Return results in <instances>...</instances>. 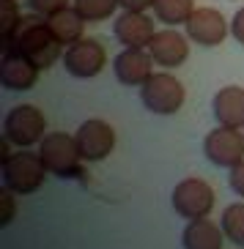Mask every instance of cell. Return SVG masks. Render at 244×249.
<instances>
[{"instance_id": "d4e9b609", "label": "cell", "mask_w": 244, "mask_h": 249, "mask_svg": "<svg viewBox=\"0 0 244 249\" xmlns=\"http://www.w3.org/2000/svg\"><path fill=\"white\" fill-rule=\"evenodd\" d=\"M230 36L236 38L239 44H244V6L230 17Z\"/></svg>"}, {"instance_id": "484cf974", "label": "cell", "mask_w": 244, "mask_h": 249, "mask_svg": "<svg viewBox=\"0 0 244 249\" xmlns=\"http://www.w3.org/2000/svg\"><path fill=\"white\" fill-rule=\"evenodd\" d=\"M124 11H148L154 8V0H118Z\"/></svg>"}, {"instance_id": "3957f363", "label": "cell", "mask_w": 244, "mask_h": 249, "mask_svg": "<svg viewBox=\"0 0 244 249\" xmlns=\"http://www.w3.org/2000/svg\"><path fill=\"white\" fill-rule=\"evenodd\" d=\"M38 156H41L50 176H58V178L82 176V167H80L82 156H80V148H77V140L66 132H47V137L38 142Z\"/></svg>"}, {"instance_id": "ffe728a7", "label": "cell", "mask_w": 244, "mask_h": 249, "mask_svg": "<svg viewBox=\"0 0 244 249\" xmlns=\"http://www.w3.org/2000/svg\"><path fill=\"white\" fill-rule=\"evenodd\" d=\"M72 6L77 8V14L85 22H104L115 14V8L121 6L118 0H72Z\"/></svg>"}, {"instance_id": "6da1fadb", "label": "cell", "mask_w": 244, "mask_h": 249, "mask_svg": "<svg viewBox=\"0 0 244 249\" xmlns=\"http://www.w3.org/2000/svg\"><path fill=\"white\" fill-rule=\"evenodd\" d=\"M3 52H19V55L33 60L38 69H50L55 60H63L66 47L52 36L47 17L30 14V17H22L19 28L3 41Z\"/></svg>"}, {"instance_id": "277c9868", "label": "cell", "mask_w": 244, "mask_h": 249, "mask_svg": "<svg viewBox=\"0 0 244 249\" xmlns=\"http://www.w3.org/2000/svg\"><path fill=\"white\" fill-rule=\"evenodd\" d=\"M140 99L154 115H176L187 102V90L170 71H156L140 85Z\"/></svg>"}, {"instance_id": "9c48e42d", "label": "cell", "mask_w": 244, "mask_h": 249, "mask_svg": "<svg viewBox=\"0 0 244 249\" xmlns=\"http://www.w3.org/2000/svg\"><path fill=\"white\" fill-rule=\"evenodd\" d=\"M107 63V52H104V44L99 38H85L82 36L77 44L66 47L63 52V66L72 77L77 80H91L96 77L99 71L104 69Z\"/></svg>"}, {"instance_id": "7402d4cb", "label": "cell", "mask_w": 244, "mask_h": 249, "mask_svg": "<svg viewBox=\"0 0 244 249\" xmlns=\"http://www.w3.org/2000/svg\"><path fill=\"white\" fill-rule=\"evenodd\" d=\"M69 3L72 0H28L30 11L33 14H41V17H50L55 11H60V8H69Z\"/></svg>"}, {"instance_id": "603a6c76", "label": "cell", "mask_w": 244, "mask_h": 249, "mask_svg": "<svg viewBox=\"0 0 244 249\" xmlns=\"http://www.w3.org/2000/svg\"><path fill=\"white\" fill-rule=\"evenodd\" d=\"M11 219H14V192L3 186V192H0V222L8 225Z\"/></svg>"}, {"instance_id": "7c38bea8", "label": "cell", "mask_w": 244, "mask_h": 249, "mask_svg": "<svg viewBox=\"0 0 244 249\" xmlns=\"http://www.w3.org/2000/svg\"><path fill=\"white\" fill-rule=\"evenodd\" d=\"M148 52H151V58H154L156 66L176 69L189 58V36L187 33H178L176 28H165L148 44Z\"/></svg>"}, {"instance_id": "8fae6325", "label": "cell", "mask_w": 244, "mask_h": 249, "mask_svg": "<svg viewBox=\"0 0 244 249\" xmlns=\"http://www.w3.org/2000/svg\"><path fill=\"white\" fill-rule=\"evenodd\" d=\"M113 36L126 50H148L156 36L154 19L146 11H121L113 22Z\"/></svg>"}, {"instance_id": "cb8c5ba5", "label": "cell", "mask_w": 244, "mask_h": 249, "mask_svg": "<svg viewBox=\"0 0 244 249\" xmlns=\"http://www.w3.org/2000/svg\"><path fill=\"white\" fill-rule=\"evenodd\" d=\"M228 183H230V189L236 192L239 197H244V159L239 161L236 167H230V176H228Z\"/></svg>"}, {"instance_id": "4fadbf2b", "label": "cell", "mask_w": 244, "mask_h": 249, "mask_svg": "<svg viewBox=\"0 0 244 249\" xmlns=\"http://www.w3.org/2000/svg\"><path fill=\"white\" fill-rule=\"evenodd\" d=\"M38 71L41 69L30 58H25L19 52H3V60H0V85L6 90L22 93V90H30L36 85Z\"/></svg>"}, {"instance_id": "2e32d148", "label": "cell", "mask_w": 244, "mask_h": 249, "mask_svg": "<svg viewBox=\"0 0 244 249\" xmlns=\"http://www.w3.org/2000/svg\"><path fill=\"white\" fill-rule=\"evenodd\" d=\"M222 241H225L222 225H214L208 216L187 222L184 233H181V247L184 249H222Z\"/></svg>"}, {"instance_id": "e0dca14e", "label": "cell", "mask_w": 244, "mask_h": 249, "mask_svg": "<svg viewBox=\"0 0 244 249\" xmlns=\"http://www.w3.org/2000/svg\"><path fill=\"white\" fill-rule=\"evenodd\" d=\"M47 25H50L52 36L58 38L63 47H72L77 44L82 38V33H85V19H82L80 14H77V8H60V11H55V14L47 17Z\"/></svg>"}, {"instance_id": "7a4b0ae2", "label": "cell", "mask_w": 244, "mask_h": 249, "mask_svg": "<svg viewBox=\"0 0 244 249\" xmlns=\"http://www.w3.org/2000/svg\"><path fill=\"white\" fill-rule=\"evenodd\" d=\"M0 173H3V186L11 189L14 195H22V197L38 192L47 178V167L38 156V151L30 154L28 148H19L8 159H3Z\"/></svg>"}, {"instance_id": "ac0fdd59", "label": "cell", "mask_w": 244, "mask_h": 249, "mask_svg": "<svg viewBox=\"0 0 244 249\" xmlns=\"http://www.w3.org/2000/svg\"><path fill=\"white\" fill-rule=\"evenodd\" d=\"M195 11V0H154V17L168 28L187 25Z\"/></svg>"}, {"instance_id": "30bf717a", "label": "cell", "mask_w": 244, "mask_h": 249, "mask_svg": "<svg viewBox=\"0 0 244 249\" xmlns=\"http://www.w3.org/2000/svg\"><path fill=\"white\" fill-rule=\"evenodd\" d=\"M187 36L192 44L200 47H220L230 33V22H225V14L217 11L211 6H203V8H195L192 17L187 19L184 25Z\"/></svg>"}, {"instance_id": "8992f818", "label": "cell", "mask_w": 244, "mask_h": 249, "mask_svg": "<svg viewBox=\"0 0 244 249\" xmlns=\"http://www.w3.org/2000/svg\"><path fill=\"white\" fill-rule=\"evenodd\" d=\"M170 203H173V211L181 219H187V222L206 219L208 213H211V208H214V189L203 178L189 176L173 186Z\"/></svg>"}, {"instance_id": "d6986e66", "label": "cell", "mask_w": 244, "mask_h": 249, "mask_svg": "<svg viewBox=\"0 0 244 249\" xmlns=\"http://www.w3.org/2000/svg\"><path fill=\"white\" fill-rule=\"evenodd\" d=\"M222 233L230 244L244 249V203H230L222 211Z\"/></svg>"}, {"instance_id": "5b68a950", "label": "cell", "mask_w": 244, "mask_h": 249, "mask_svg": "<svg viewBox=\"0 0 244 249\" xmlns=\"http://www.w3.org/2000/svg\"><path fill=\"white\" fill-rule=\"evenodd\" d=\"M3 137L17 148L38 145L47 137V118L36 104H17L6 112Z\"/></svg>"}, {"instance_id": "9a60e30c", "label": "cell", "mask_w": 244, "mask_h": 249, "mask_svg": "<svg viewBox=\"0 0 244 249\" xmlns=\"http://www.w3.org/2000/svg\"><path fill=\"white\" fill-rule=\"evenodd\" d=\"M217 126H230V129H244V88L239 85H225L214 93L211 102Z\"/></svg>"}, {"instance_id": "44dd1931", "label": "cell", "mask_w": 244, "mask_h": 249, "mask_svg": "<svg viewBox=\"0 0 244 249\" xmlns=\"http://www.w3.org/2000/svg\"><path fill=\"white\" fill-rule=\"evenodd\" d=\"M0 22H3V41H6L17 28L22 22V14H19V8H17V0H0Z\"/></svg>"}, {"instance_id": "5bb4252c", "label": "cell", "mask_w": 244, "mask_h": 249, "mask_svg": "<svg viewBox=\"0 0 244 249\" xmlns=\"http://www.w3.org/2000/svg\"><path fill=\"white\" fill-rule=\"evenodd\" d=\"M151 66H154V58H151V52L146 50H126L115 55L113 60V71H115V80L126 88H140L143 82L151 77Z\"/></svg>"}, {"instance_id": "ba28073f", "label": "cell", "mask_w": 244, "mask_h": 249, "mask_svg": "<svg viewBox=\"0 0 244 249\" xmlns=\"http://www.w3.org/2000/svg\"><path fill=\"white\" fill-rule=\"evenodd\" d=\"M74 140H77L82 161H102L115 148V129L102 118H88L77 126Z\"/></svg>"}, {"instance_id": "52a82bcc", "label": "cell", "mask_w": 244, "mask_h": 249, "mask_svg": "<svg viewBox=\"0 0 244 249\" xmlns=\"http://www.w3.org/2000/svg\"><path fill=\"white\" fill-rule=\"evenodd\" d=\"M203 154L214 167H236L244 159V132L230 126H217L203 137Z\"/></svg>"}]
</instances>
